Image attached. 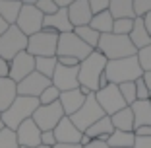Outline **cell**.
I'll list each match as a JSON object with an SVG mask.
<instances>
[{
	"label": "cell",
	"instance_id": "33",
	"mask_svg": "<svg viewBox=\"0 0 151 148\" xmlns=\"http://www.w3.org/2000/svg\"><path fill=\"white\" fill-rule=\"evenodd\" d=\"M136 20V18H134ZM134 20L130 18H122V20H114V26H112V33L116 35H130L134 27Z\"/></svg>",
	"mask_w": 151,
	"mask_h": 148
},
{
	"label": "cell",
	"instance_id": "16",
	"mask_svg": "<svg viewBox=\"0 0 151 148\" xmlns=\"http://www.w3.org/2000/svg\"><path fill=\"white\" fill-rule=\"evenodd\" d=\"M43 29H50L58 35L74 31V26H72L70 16H68V8H58V12H54L52 16H45Z\"/></svg>",
	"mask_w": 151,
	"mask_h": 148
},
{
	"label": "cell",
	"instance_id": "55",
	"mask_svg": "<svg viewBox=\"0 0 151 148\" xmlns=\"http://www.w3.org/2000/svg\"><path fill=\"white\" fill-rule=\"evenodd\" d=\"M19 2H23V0H19Z\"/></svg>",
	"mask_w": 151,
	"mask_h": 148
},
{
	"label": "cell",
	"instance_id": "19",
	"mask_svg": "<svg viewBox=\"0 0 151 148\" xmlns=\"http://www.w3.org/2000/svg\"><path fill=\"white\" fill-rule=\"evenodd\" d=\"M112 133H114V127H112L111 117L105 115V117H101L97 123H93L83 135H87L91 140H103V142H107L109 136H111Z\"/></svg>",
	"mask_w": 151,
	"mask_h": 148
},
{
	"label": "cell",
	"instance_id": "12",
	"mask_svg": "<svg viewBox=\"0 0 151 148\" xmlns=\"http://www.w3.org/2000/svg\"><path fill=\"white\" fill-rule=\"evenodd\" d=\"M43 20H45V16L37 10V6H25L23 4L16 26L22 29V33H25L27 37H31L43 29Z\"/></svg>",
	"mask_w": 151,
	"mask_h": 148
},
{
	"label": "cell",
	"instance_id": "43",
	"mask_svg": "<svg viewBox=\"0 0 151 148\" xmlns=\"http://www.w3.org/2000/svg\"><path fill=\"white\" fill-rule=\"evenodd\" d=\"M136 136H151V127H138L134 131Z\"/></svg>",
	"mask_w": 151,
	"mask_h": 148
},
{
	"label": "cell",
	"instance_id": "23",
	"mask_svg": "<svg viewBox=\"0 0 151 148\" xmlns=\"http://www.w3.org/2000/svg\"><path fill=\"white\" fill-rule=\"evenodd\" d=\"M130 41L136 49H143V47L151 45V37L145 29V23H143V18H136L134 20V27H132V33H130Z\"/></svg>",
	"mask_w": 151,
	"mask_h": 148
},
{
	"label": "cell",
	"instance_id": "35",
	"mask_svg": "<svg viewBox=\"0 0 151 148\" xmlns=\"http://www.w3.org/2000/svg\"><path fill=\"white\" fill-rule=\"evenodd\" d=\"M138 61L143 72H151V45L143 47L138 51Z\"/></svg>",
	"mask_w": 151,
	"mask_h": 148
},
{
	"label": "cell",
	"instance_id": "8",
	"mask_svg": "<svg viewBox=\"0 0 151 148\" xmlns=\"http://www.w3.org/2000/svg\"><path fill=\"white\" fill-rule=\"evenodd\" d=\"M91 51H95V49H91L89 45H85L74 31L62 33V35L58 37L56 57H74V58H78V61L81 63L83 58H87L89 55H91Z\"/></svg>",
	"mask_w": 151,
	"mask_h": 148
},
{
	"label": "cell",
	"instance_id": "34",
	"mask_svg": "<svg viewBox=\"0 0 151 148\" xmlns=\"http://www.w3.org/2000/svg\"><path fill=\"white\" fill-rule=\"evenodd\" d=\"M58 99H60V90L54 88V86H49V88L41 94L39 101H41V105H50V103L58 101Z\"/></svg>",
	"mask_w": 151,
	"mask_h": 148
},
{
	"label": "cell",
	"instance_id": "50",
	"mask_svg": "<svg viewBox=\"0 0 151 148\" xmlns=\"http://www.w3.org/2000/svg\"><path fill=\"white\" fill-rule=\"evenodd\" d=\"M6 29H8V23H6L4 20H2V16H0V35H2V33H4Z\"/></svg>",
	"mask_w": 151,
	"mask_h": 148
},
{
	"label": "cell",
	"instance_id": "7",
	"mask_svg": "<svg viewBox=\"0 0 151 148\" xmlns=\"http://www.w3.org/2000/svg\"><path fill=\"white\" fill-rule=\"evenodd\" d=\"M101 117H105V111H103L101 105L97 103L95 94H91V96L85 98V103L70 117V119H72V123H74L81 133H85V131L93 125V123H97Z\"/></svg>",
	"mask_w": 151,
	"mask_h": 148
},
{
	"label": "cell",
	"instance_id": "22",
	"mask_svg": "<svg viewBox=\"0 0 151 148\" xmlns=\"http://www.w3.org/2000/svg\"><path fill=\"white\" fill-rule=\"evenodd\" d=\"M132 107L134 113V131L138 127H151V103L149 99H143V101H136Z\"/></svg>",
	"mask_w": 151,
	"mask_h": 148
},
{
	"label": "cell",
	"instance_id": "14",
	"mask_svg": "<svg viewBox=\"0 0 151 148\" xmlns=\"http://www.w3.org/2000/svg\"><path fill=\"white\" fill-rule=\"evenodd\" d=\"M78 68L80 66L68 68V66H62V64H56V70H54V74H52V86L60 90V94L80 88V82H78Z\"/></svg>",
	"mask_w": 151,
	"mask_h": 148
},
{
	"label": "cell",
	"instance_id": "28",
	"mask_svg": "<svg viewBox=\"0 0 151 148\" xmlns=\"http://www.w3.org/2000/svg\"><path fill=\"white\" fill-rule=\"evenodd\" d=\"M134 142H136V135L124 133V131H114L107 140L111 148H134Z\"/></svg>",
	"mask_w": 151,
	"mask_h": 148
},
{
	"label": "cell",
	"instance_id": "32",
	"mask_svg": "<svg viewBox=\"0 0 151 148\" xmlns=\"http://www.w3.org/2000/svg\"><path fill=\"white\" fill-rule=\"evenodd\" d=\"M18 146H19V142H18L16 131L4 127L0 131V148H18Z\"/></svg>",
	"mask_w": 151,
	"mask_h": 148
},
{
	"label": "cell",
	"instance_id": "26",
	"mask_svg": "<svg viewBox=\"0 0 151 148\" xmlns=\"http://www.w3.org/2000/svg\"><path fill=\"white\" fill-rule=\"evenodd\" d=\"M114 131H124V133H134V113L132 107H124L122 111L114 113L111 117Z\"/></svg>",
	"mask_w": 151,
	"mask_h": 148
},
{
	"label": "cell",
	"instance_id": "15",
	"mask_svg": "<svg viewBox=\"0 0 151 148\" xmlns=\"http://www.w3.org/2000/svg\"><path fill=\"white\" fill-rule=\"evenodd\" d=\"M81 136H83V133H81L74 123H72L70 117H62V121L54 127V139H56V142H62V144H80L81 142Z\"/></svg>",
	"mask_w": 151,
	"mask_h": 148
},
{
	"label": "cell",
	"instance_id": "48",
	"mask_svg": "<svg viewBox=\"0 0 151 148\" xmlns=\"http://www.w3.org/2000/svg\"><path fill=\"white\" fill-rule=\"evenodd\" d=\"M52 148H83L81 144H62V142H56Z\"/></svg>",
	"mask_w": 151,
	"mask_h": 148
},
{
	"label": "cell",
	"instance_id": "38",
	"mask_svg": "<svg viewBox=\"0 0 151 148\" xmlns=\"http://www.w3.org/2000/svg\"><path fill=\"white\" fill-rule=\"evenodd\" d=\"M87 2H89V8H91L93 16L109 10V4H111V0H87Z\"/></svg>",
	"mask_w": 151,
	"mask_h": 148
},
{
	"label": "cell",
	"instance_id": "30",
	"mask_svg": "<svg viewBox=\"0 0 151 148\" xmlns=\"http://www.w3.org/2000/svg\"><path fill=\"white\" fill-rule=\"evenodd\" d=\"M74 33L83 41L85 45H89L91 49H97L99 47V39H101V33H97L95 29H91L89 26H83V27H76Z\"/></svg>",
	"mask_w": 151,
	"mask_h": 148
},
{
	"label": "cell",
	"instance_id": "9",
	"mask_svg": "<svg viewBox=\"0 0 151 148\" xmlns=\"http://www.w3.org/2000/svg\"><path fill=\"white\" fill-rule=\"evenodd\" d=\"M95 99H97V103L101 105V109L105 111V115H109V117H112L114 113H118L124 107H128V103L124 101V98H122V94H120L116 84L103 86L101 90L95 94Z\"/></svg>",
	"mask_w": 151,
	"mask_h": 148
},
{
	"label": "cell",
	"instance_id": "40",
	"mask_svg": "<svg viewBox=\"0 0 151 148\" xmlns=\"http://www.w3.org/2000/svg\"><path fill=\"white\" fill-rule=\"evenodd\" d=\"M41 144H45V146H54V144H56L54 131H45V133H41Z\"/></svg>",
	"mask_w": 151,
	"mask_h": 148
},
{
	"label": "cell",
	"instance_id": "1",
	"mask_svg": "<svg viewBox=\"0 0 151 148\" xmlns=\"http://www.w3.org/2000/svg\"><path fill=\"white\" fill-rule=\"evenodd\" d=\"M107 58L103 57V53H99L97 49L91 51L87 58H83L78 68V82L80 86L91 90L93 94H97L103 86H107L109 82L105 80V68H107Z\"/></svg>",
	"mask_w": 151,
	"mask_h": 148
},
{
	"label": "cell",
	"instance_id": "2",
	"mask_svg": "<svg viewBox=\"0 0 151 148\" xmlns=\"http://www.w3.org/2000/svg\"><path fill=\"white\" fill-rule=\"evenodd\" d=\"M143 76V70L139 66L138 55L126 58H116V61H109L107 68H105V80L109 84H124V82H136Z\"/></svg>",
	"mask_w": 151,
	"mask_h": 148
},
{
	"label": "cell",
	"instance_id": "27",
	"mask_svg": "<svg viewBox=\"0 0 151 148\" xmlns=\"http://www.w3.org/2000/svg\"><path fill=\"white\" fill-rule=\"evenodd\" d=\"M112 26H114V18L111 16L109 10H105V12H101V14H95L93 18H91V23H89V27L95 29L97 33H101V35L112 33Z\"/></svg>",
	"mask_w": 151,
	"mask_h": 148
},
{
	"label": "cell",
	"instance_id": "24",
	"mask_svg": "<svg viewBox=\"0 0 151 148\" xmlns=\"http://www.w3.org/2000/svg\"><path fill=\"white\" fill-rule=\"evenodd\" d=\"M22 8L23 2H19V0H0V16L8 26H16Z\"/></svg>",
	"mask_w": 151,
	"mask_h": 148
},
{
	"label": "cell",
	"instance_id": "44",
	"mask_svg": "<svg viewBox=\"0 0 151 148\" xmlns=\"http://www.w3.org/2000/svg\"><path fill=\"white\" fill-rule=\"evenodd\" d=\"M83 148H111V146H109L107 142H103V140H91V142Z\"/></svg>",
	"mask_w": 151,
	"mask_h": 148
},
{
	"label": "cell",
	"instance_id": "6",
	"mask_svg": "<svg viewBox=\"0 0 151 148\" xmlns=\"http://www.w3.org/2000/svg\"><path fill=\"white\" fill-rule=\"evenodd\" d=\"M58 33L50 31V29H41L39 33L29 37L27 43V53L33 57H56L58 49Z\"/></svg>",
	"mask_w": 151,
	"mask_h": 148
},
{
	"label": "cell",
	"instance_id": "13",
	"mask_svg": "<svg viewBox=\"0 0 151 148\" xmlns=\"http://www.w3.org/2000/svg\"><path fill=\"white\" fill-rule=\"evenodd\" d=\"M49 86H52L50 78H45L39 72H31L27 78L18 82V96H27V98H41Z\"/></svg>",
	"mask_w": 151,
	"mask_h": 148
},
{
	"label": "cell",
	"instance_id": "17",
	"mask_svg": "<svg viewBox=\"0 0 151 148\" xmlns=\"http://www.w3.org/2000/svg\"><path fill=\"white\" fill-rule=\"evenodd\" d=\"M18 135V142L19 146H27V148H37L41 144V129L35 125L33 119H27L16 131Z\"/></svg>",
	"mask_w": 151,
	"mask_h": 148
},
{
	"label": "cell",
	"instance_id": "53",
	"mask_svg": "<svg viewBox=\"0 0 151 148\" xmlns=\"http://www.w3.org/2000/svg\"><path fill=\"white\" fill-rule=\"evenodd\" d=\"M18 148H27V146H18Z\"/></svg>",
	"mask_w": 151,
	"mask_h": 148
},
{
	"label": "cell",
	"instance_id": "31",
	"mask_svg": "<svg viewBox=\"0 0 151 148\" xmlns=\"http://www.w3.org/2000/svg\"><path fill=\"white\" fill-rule=\"evenodd\" d=\"M120 94H122V98H124V101L130 105H134V103L138 101V92H136V82H124V84L118 86Z\"/></svg>",
	"mask_w": 151,
	"mask_h": 148
},
{
	"label": "cell",
	"instance_id": "49",
	"mask_svg": "<svg viewBox=\"0 0 151 148\" xmlns=\"http://www.w3.org/2000/svg\"><path fill=\"white\" fill-rule=\"evenodd\" d=\"M143 82H145V86L151 92V72H143Z\"/></svg>",
	"mask_w": 151,
	"mask_h": 148
},
{
	"label": "cell",
	"instance_id": "25",
	"mask_svg": "<svg viewBox=\"0 0 151 148\" xmlns=\"http://www.w3.org/2000/svg\"><path fill=\"white\" fill-rule=\"evenodd\" d=\"M109 12L114 20H122V18H130L134 20V0H111L109 4Z\"/></svg>",
	"mask_w": 151,
	"mask_h": 148
},
{
	"label": "cell",
	"instance_id": "42",
	"mask_svg": "<svg viewBox=\"0 0 151 148\" xmlns=\"http://www.w3.org/2000/svg\"><path fill=\"white\" fill-rule=\"evenodd\" d=\"M134 148H151V136H136Z\"/></svg>",
	"mask_w": 151,
	"mask_h": 148
},
{
	"label": "cell",
	"instance_id": "46",
	"mask_svg": "<svg viewBox=\"0 0 151 148\" xmlns=\"http://www.w3.org/2000/svg\"><path fill=\"white\" fill-rule=\"evenodd\" d=\"M74 2L76 0H54V4H56L58 8H70Z\"/></svg>",
	"mask_w": 151,
	"mask_h": 148
},
{
	"label": "cell",
	"instance_id": "4",
	"mask_svg": "<svg viewBox=\"0 0 151 148\" xmlns=\"http://www.w3.org/2000/svg\"><path fill=\"white\" fill-rule=\"evenodd\" d=\"M99 53L107 61H116V58H126L138 55V49L132 45L128 35H116V33H105L99 39Z\"/></svg>",
	"mask_w": 151,
	"mask_h": 148
},
{
	"label": "cell",
	"instance_id": "29",
	"mask_svg": "<svg viewBox=\"0 0 151 148\" xmlns=\"http://www.w3.org/2000/svg\"><path fill=\"white\" fill-rule=\"evenodd\" d=\"M56 64H58L56 57H37L35 58V72H39L45 78H50V80H52Z\"/></svg>",
	"mask_w": 151,
	"mask_h": 148
},
{
	"label": "cell",
	"instance_id": "3",
	"mask_svg": "<svg viewBox=\"0 0 151 148\" xmlns=\"http://www.w3.org/2000/svg\"><path fill=\"white\" fill-rule=\"evenodd\" d=\"M41 105L39 98H27V96H18L14 99V103L2 113V121H4V127L12 131H18V127L22 125L23 121L31 119L33 113L37 111V107Z\"/></svg>",
	"mask_w": 151,
	"mask_h": 148
},
{
	"label": "cell",
	"instance_id": "51",
	"mask_svg": "<svg viewBox=\"0 0 151 148\" xmlns=\"http://www.w3.org/2000/svg\"><path fill=\"white\" fill-rule=\"evenodd\" d=\"M4 129V121H2V113H0V131Z\"/></svg>",
	"mask_w": 151,
	"mask_h": 148
},
{
	"label": "cell",
	"instance_id": "18",
	"mask_svg": "<svg viewBox=\"0 0 151 148\" xmlns=\"http://www.w3.org/2000/svg\"><path fill=\"white\" fill-rule=\"evenodd\" d=\"M68 16H70V22L76 29V27L89 26V23H91V18H93V12L89 8L87 0H76L74 4L68 8Z\"/></svg>",
	"mask_w": 151,
	"mask_h": 148
},
{
	"label": "cell",
	"instance_id": "52",
	"mask_svg": "<svg viewBox=\"0 0 151 148\" xmlns=\"http://www.w3.org/2000/svg\"><path fill=\"white\" fill-rule=\"evenodd\" d=\"M37 148H52V146H45V144H39Z\"/></svg>",
	"mask_w": 151,
	"mask_h": 148
},
{
	"label": "cell",
	"instance_id": "11",
	"mask_svg": "<svg viewBox=\"0 0 151 148\" xmlns=\"http://www.w3.org/2000/svg\"><path fill=\"white\" fill-rule=\"evenodd\" d=\"M31 72H35V57L29 55L27 51L16 55L8 63V78L14 80L16 84L22 82L23 78H27Z\"/></svg>",
	"mask_w": 151,
	"mask_h": 148
},
{
	"label": "cell",
	"instance_id": "45",
	"mask_svg": "<svg viewBox=\"0 0 151 148\" xmlns=\"http://www.w3.org/2000/svg\"><path fill=\"white\" fill-rule=\"evenodd\" d=\"M2 76H8V63L0 57V78Z\"/></svg>",
	"mask_w": 151,
	"mask_h": 148
},
{
	"label": "cell",
	"instance_id": "47",
	"mask_svg": "<svg viewBox=\"0 0 151 148\" xmlns=\"http://www.w3.org/2000/svg\"><path fill=\"white\" fill-rule=\"evenodd\" d=\"M143 23H145V29H147V33H149V37H151V12L143 16Z\"/></svg>",
	"mask_w": 151,
	"mask_h": 148
},
{
	"label": "cell",
	"instance_id": "10",
	"mask_svg": "<svg viewBox=\"0 0 151 148\" xmlns=\"http://www.w3.org/2000/svg\"><path fill=\"white\" fill-rule=\"evenodd\" d=\"M62 117L66 115H64V109L60 105V99H58V101L50 103V105H39L31 119L41 129V133H45V131H54V127L62 121Z\"/></svg>",
	"mask_w": 151,
	"mask_h": 148
},
{
	"label": "cell",
	"instance_id": "5",
	"mask_svg": "<svg viewBox=\"0 0 151 148\" xmlns=\"http://www.w3.org/2000/svg\"><path fill=\"white\" fill-rule=\"evenodd\" d=\"M27 43H29V37L22 33L18 26H8V29L0 35V57L6 63H10L16 55L27 51Z\"/></svg>",
	"mask_w": 151,
	"mask_h": 148
},
{
	"label": "cell",
	"instance_id": "54",
	"mask_svg": "<svg viewBox=\"0 0 151 148\" xmlns=\"http://www.w3.org/2000/svg\"><path fill=\"white\" fill-rule=\"evenodd\" d=\"M149 103H151V96H149Z\"/></svg>",
	"mask_w": 151,
	"mask_h": 148
},
{
	"label": "cell",
	"instance_id": "41",
	"mask_svg": "<svg viewBox=\"0 0 151 148\" xmlns=\"http://www.w3.org/2000/svg\"><path fill=\"white\" fill-rule=\"evenodd\" d=\"M58 64H62V66H68V68H74V66H80V61L74 57H56Z\"/></svg>",
	"mask_w": 151,
	"mask_h": 148
},
{
	"label": "cell",
	"instance_id": "37",
	"mask_svg": "<svg viewBox=\"0 0 151 148\" xmlns=\"http://www.w3.org/2000/svg\"><path fill=\"white\" fill-rule=\"evenodd\" d=\"M151 12V0H134V14L136 18H143Z\"/></svg>",
	"mask_w": 151,
	"mask_h": 148
},
{
	"label": "cell",
	"instance_id": "36",
	"mask_svg": "<svg viewBox=\"0 0 151 148\" xmlns=\"http://www.w3.org/2000/svg\"><path fill=\"white\" fill-rule=\"evenodd\" d=\"M35 6L43 16H52L54 12H58V6L54 4V0H37Z\"/></svg>",
	"mask_w": 151,
	"mask_h": 148
},
{
	"label": "cell",
	"instance_id": "20",
	"mask_svg": "<svg viewBox=\"0 0 151 148\" xmlns=\"http://www.w3.org/2000/svg\"><path fill=\"white\" fill-rule=\"evenodd\" d=\"M83 103H85V96L80 92V88H78V90H70V92H62V94H60V105H62L64 115L66 117H72Z\"/></svg>",
	"mask_w": 151,
	"mask_h": 148
},
{
	"label": "cell",
	"instance_id": "39",
	"mask_svg": "<svg viewBox=\"0 0 151 148\" xmlns=\"http://www.w3.org/2000/svg\"><path fill=\"white\" fill-rule=\"evenodd\" d=\"M136 92H138V99H139V101L149 99L151 92H149V88L145 86V82H143V76L139 78V80H136Z\"/></svg>",
	"mask_w": 151,
	"mask_h": 148
},
{
	"label": "cell",
	"instance_id": "21",
	"mask_svg": "<svg viewBox=\"0 0 151 148\" xmlns=\"http://www.w3.org/2000/svg\"><path fill=\"white\" fill-rule=\"evenodd\" d=\"M16 98H18V84L8 76H2L0 78V113H4Z\"/></svg>",
	"mask_w": 151,
	"mask_h": 148
}]
</instances>
